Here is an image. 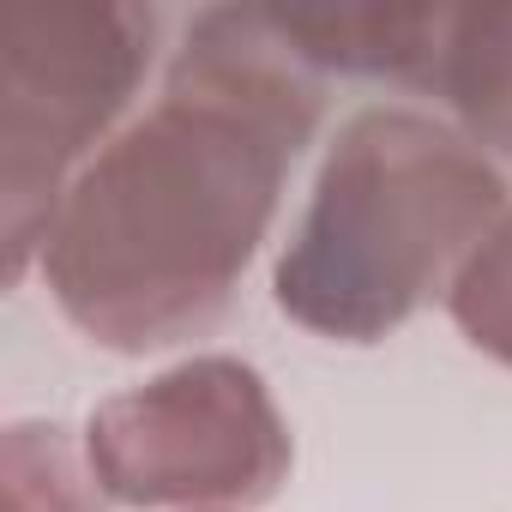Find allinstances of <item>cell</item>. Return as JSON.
<instances>
[{"label": "cell", "instance_id": "obj_1", "mask_svg": "<svg viewBox=\"0 0 512 512\" xmlns=\"http://www.w3.org/2000/svg\"><path fill=\"white\" fill-rule=\"evenodd\" d=\"M326 115L266 7L193 13L163 91L79 169L37 272L79 338L151 356L223 320Z\"/></svg>", "mask_w": 512, "mask_h": 512}, {"label": "cell", "instance_id": "obj_2", "mask_svg": "<svg viewBox=\"0 0 512 512\" xmlns=\"http://www.w3.org/2000/svg\"><path fill=\"white\" fill-rule=\"evenodd\" d=\"M506 211L500 157L446 115L374 103L338 127L272 266V302L326 344H380L452 290Z\"/></svg>", "mask_w": 512, "mask_h": 512}, {"label": "cell", "instance_id": "obj_3", "mask_svg": "<svg viewBox=\"0 0 512 512\" xmlns=\"http://www.w3.org/2000/svg\"><path fill=\"white\" fill-rule=\"evenodd\" d=\"M157 55V13L115 0L31 7L0 25V241L25 284L79 169L127 127Z\"/></svg>", "mask_w": 512, "mask_h": 512}, {"label": "cell", "instance_id": "obj_4", "mask_svg": "<svg viewBox=\"0 0 512 512\" xmlns=\"http://www.w3.org/2000/svg\"><path fill=\"white\" fill-rule=\"evenodd\" d=\"M85 452L103 494L133 512H247L296 464L266 374L241 356H187L91 404Z\"/></svg>", "mask_w": 512, "mask_h": 512}, {"label": "cell", "instance_id": "obj_5", "mask_svg": "<svg viewBox=\"0 0 512 512\" xmlns=\"http://www.w3.org/2000/svg\"><path fill=\"white\" fill-rule=\"evenodd\" d=\"M422 91L440 97L452 127L488 157H512V7H440Z\"/></svg>", "mask_w": 512, "mask_h": 512}, {"label": "cell", "instance_id": "obj_6", "mask_svg": "<svg viewBox=\"0 0 512 512\" xmlns=\"http://www.w3.org/2000/svg\"><path fill=\"white\" fill-rule=\"evenodd\" d=\"M0 476H7V512H109L85 434L25 416L0 440Z\"/></svg>", "mask_w": 512, "mask_h": 512}, {"label": "cell", "instance_id": "obj_7", "mask_svg": "<svg viewBox=\"0 0 512 512\" xmlns=\"http://www.w3.org/2000/svg\"><path fill=\"white\" fill-rule=\"evenodd\" d=\"M446 314L470 338V350H482L500 368H512V211L476 241V253L458 266V278L446 290Z\"/></svg>", "mask_w": 512, "mask_h": 512}]
</instances>
